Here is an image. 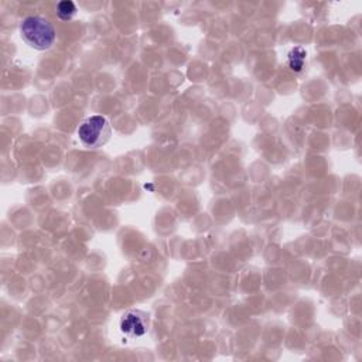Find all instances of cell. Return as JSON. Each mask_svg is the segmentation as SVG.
<instances>
[{
	"mask_svg": "<svg viewBox=\"0 0 362 362\" xmlns=\"http://www.w3.org/2000/svg\"><path fill=\"white\" fill-rule=\"evenodd\" d=\"M79 141L88 148H99L105 146L112 136L110 122L102 115L88 116L76 129Z\"/></svg>",
	"mask_w": 362,
	"mask_h": 362,
	"instance_id": "2",
	"label": "cell"
},
{
	"mask_svg": "<svg viewBox=\"0 0 362 362\" xmlns=\"http://www.w3.org/2000/svg\"><path fill=\"white\" fill-rule=\"evenodd\" d=\"M305 57H307V52L303 47L291 48L287 54V64L290 69L294 72H301L305 64Z\"/></svg>",
	"mask_w": 362,
	"mask_h": 362,
	"instance_id": "4",
	"label": "cell"
},
{
	"mask_svg": "<svg viewBox=\"0 0 362 362\" xmlns=\"http://www.w3.org/2000/svg\"><path fill=\"white\" fill-rule=\"evenodd\" d=\"M21 38L34 49H49L57 40L54 24L42 16H27L20 24Z\"/></svg>",
	"mask_w": 362,
	"mask_h": 362,
	"instance_id": "1",
	"label": "cell"
},
{
	"mask_svg": "<svg viewBox=\"0 0 362 362\" xmlns=\"http://www.w3.org/2000/svg\"><path fill=\"white\" fill-rule=\"evenodd\" d=\"M75 14H76V6L74 1L62 0L57 4V16L59 17V20L62 21L71 20Z\"/></svg>",
	"mask_w": 362,
	"mask_h": 362,
	"instance_id": "5",
	"label": "cell"
},
{
	"mask_svg": "<svg viewBox=\"0 0 362 362\" xmlns=\"http://www.w3.org/2000/svg\"><path fill=\"white\" fill-rule=\"evenodd\" d=\"M150 328V317L143 310H127L119 321L120 332L127 338H140Z\"/></svg>",
	"mask_w": 362,
	"mask_h": 362,
	"instance_id": "3",
	"label": "cell"
}]
</instances>
